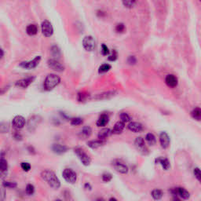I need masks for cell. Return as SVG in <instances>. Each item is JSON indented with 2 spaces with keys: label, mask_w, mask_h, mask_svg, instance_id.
<instances>
[{
  "label": "cell",
  "mask_w": 201,
  "mask_h": 201,
  "mask_svg": "<svg viewBox=\"0 0 201 201\" xmlns=\"http://www.w3.org/2000/svg\"><path fill=\"white\" fill-rule=\"evenodd\" d=\"M128 63H130L131 65L132 64H135L136 63V58L134 56H130L129 58H128Z\"/></svg>",
  "instance_id": "47"
},
{
  "label": "cell",
  "mask_w": 201,
  "mask_h": 201,
  "mask_svg": "<svg viewBox=\"0 0 201 201\" xmlns=\"http://www.w3.org/2000/svg\"><path fill=\"white\" fill-rule=\"evenodd\" d=\"M0 52H1V58H2V57H3V55H4L3 50H2V49H1V50H0Z\"/></svg>",
  "instance_id": "51"
},
{
  "label": "cell",
  "mask_w": 201,
  "mask_h": 201,
  "mask_svg": "<svg viewBox=\"0 0 201 201\" xmlns=\"http://www.w3.org/2000/svg\"><path fill=\"white\" fill-rule=\"evenodd\" d=\"M134 145L137 147V149L140 151V152H142L144 154L146 151H148L146 145H145V140L142 138H141V137H138V138H136L135 141H134Z\"/></svg>",
  "instance_id": "15"
},
{
  "label": "cell",
  "mask_w": 201,
  "mask_h": 201,
  "mask_svg": "<svg viewBox=\"0 0 201 201\" xmlns=\"http://www.w3.org/2000/svg\"><path fill=\"white\" fill-rule=\"evenodd\" d=\"M54 201H62L61 200H59V199H57V200H55Z\"/></svg>",
  "instance_id": "53"
},
{
  "label": "cell",
  "mask_w": 201,
  "mask_h": 201,
  "mask_svg": "<svg viewBox=\"0 0 201 201\" xmlns=\"http://www.w3.org/2000/svg\"><path fill=\"white\" fill-rule=\"evenodd\" d=\"M87 96V95L84 94V93H79L78 95H77V99H78L79 101H83V100L86 99Z\"/></svg>",
  "instance_id": "44"
},
{
  "label": "cell",
  "mask_w": 201,
  "mask_h": 201,
  "mask_svg": "<svg viewBox=\"0 0 201 201\" xmlns=\"http://www.w3.org/2000/svg\"><path fill=\"white\" fill-rule=\"evenodd\" d=\"M127 128L131 131H132V132H134V133H139L143 130L142 124H141L140 123L138 122L130 123L128 126H127Z\"/></svg>",
  "instance_id": "16"
},
{
  "label": "cell",
  "mask_w": 201,
  "mask_h": 201,
  "mask_svg": "<svg viewBox=\"0 0 201 201\" xmlns=\"http://www.w3.org/2000/svg\"><path fill=\"white\" fill-rule=\"evenodd\" d=\"M51 53L54 56H59L60 54V50L58 49L57 46H54L51 49Z\"/></svg>",
  "instance_id": "42"
},
{
  "label": "cell",
  "mask_w": 201,
  "mask_h": 201,
  "mask_svg": "<svg viewBox=\"0 0 201 201\" xmlns=\"http://www.w3.org/2000/svg\"><path fill=\"white\" fill-rule=\"evenodd\" d=\"M156 164H160L162 166V167L165 170V171H167L170 167H171V164H170V162L169 160L167 159V158H158L156 160Z\"/></svg>",
  "instance_id": "23"
},
{
  "label": "cell",
  "mask_w": 201,
  "mask_h": 201,
  "mask_svg": "<svg viewBox=\"0 0 201 201\" xmlns=\"http://www.w3.org/2000/svg\"><path fill=\"white\" fill-rule=\"evenodd\" d=\"M52 150L54 151V153H57V154H63L68 151V148L63 145L54 144L52 146Z\"/></svg>",
  "instance_id": "20"
},
{
  "label": "cell",
  "mask_w": 201,
  "mask_h": 201,
  "mask_svg": "<svg viewBox=\"0 0 201 201\" xmlns=\"http://www.w3.org/2000/svg\"><path fill=\"white\" fill-rule=\"evenodd\" d=\"M83 120L79 117H76V118H72L70 121V123L72 126H79V125L83 124Z\"/></svg>",
  "instance_id": "34"
},
{
  "label": "cell",
  "mask_w": 201,
  "mask_h": 201,
  "mask_svg": "<svg viewBox=\"0 0 201 201\" xmlns=\"http://www.w3.org/2000/svg\"><path fill=\"white\" fill-rule=\"evenodd\" d=\"M191 116L196 120H201V109L196 108L191 112Z\"/></svg>",
  "instance_id": "28"
},
{
  "label": "cell",
  "mask_w": 201,
  "mask_h": 201,
  "mask_svg": "<svg viewBox=\"0 0 201 201\" xmlns=\"http://www.w3.org/2000/svg\"><path fill=\"white\" fill-rule=\"evenodd\" d=\"M163 195H164L163 191L161 189H155L151 192V196L155 200H160L163 197Z\"/></svg>",
  "instance_id": "27"
},
{
  "label": "cell",
  "mask_w": 201,
  "mask_h": 201,
  "mask_svg": "<svg viewBox=\"0 0 201 201\" xmlns=\"http://www.w3.org/2000/svg\"><path fill=\"white\" fill-rule=\"evenodd\" d=\"M104 144H105L104 140H100V139H98V140H92L87 142L88 146L93 149H98L100 146H102Z\"/></svg>",
  "instance_id": "22"
},
{
  "label": "cell",
  "mask_w": 201,
  "mask_h": 201,
  "mask_svg": "<svg viewBox=\"0 0 201 201\" xmlns=\"http://www.w3.org/2000/svg\"><path fill=\"white\" fill-rule=\"evenodd\" d=\"M2 186L7 189H15L18 186V184L15 181H2Z\"/></svg>",
  "instance_id": "31"
},
{
  "label": "cell",
  "mask_w": 201,
  "mask_h": 201,
  "mask_svg": "<svg viewBox=\"0 0 201 201\" xmlns=\"http://www.w3.org/2000/svg\"><path fill=\"white\" fill-rule=\"evenodd\" d=\"M111 134H112L111 130L109 129V128H103L102 130H100L99 131L98 134V138L100 140H105V138H107Z\"/></svg>",
  "instance_id": "24"
},
{
  "label": "cell",
  "mask_w": 201,
  "mask_h": 201,
  "mask_svg": "<svg viewBox=\"0 0 201 201\" xmlns=\"http://www.w3.org/2000/svg\"><path fill=\"white\" fill-rule=\"evenodd\" d=\"M74 152L81 161V163L84 166H89L90 165V163H91V158L90 157V156H88L87 153H86L83 149L77 147V148L74 149Z\"/></svg>",
  "instance_id": "3"
},
{
  "label": "cell",
  "mask_w": 201,
  "mask_h": 201,
  "mask_svg": "<svg viewBox=\"0 0 201 201\" xmlns=\"http://www.w3.org/2000/svg\"><path fill=\"white\" fill-rule=\"evenodd\" d=\"M171 192L174 197H179L181 200H189L190 197V193L186 190L185 188L178 187L171 189Z\"/></svg>",
  "instance_id": "5"
},
{
  "label": "cell",
  "mask_w": 201,
  "mask_h": 201,
  "mask_svg": "<svg viewBox=\"0 0 201 201\" xmlns=\"http://www.w3.org/2000/svg\"><path fill=\"white\" fill-rule=\"evenodd\" d=\"M100 52H101V54L104 55V56H106V55L109 54V49L108 47L105 44H102L101 45V50H100Z\"/></svg>",
  "instance_id": "37"
},
{
  "label": "cell",
  "mask_w": 201,
  "mask_h": 201,
  "mask_svg": "<svg viewBox=\"0 0 201 201\" xmlns=\"http://www.w3.org/2000/svg\"><path fill=\"white\" fill-rule=\"evenodd\" d=\"M62 176L64 179L68 183L74 184L77 181V174L72 169L65 168L62 172Z\"/></svg>",
  "instance_id": "4"
},
{
  "label": "cell",
  "mask_w": 201,
  "mask_h": 201,
  "mask_svg": "<svg viewBox=\"0 0 201 201\" xmlns=\"http://www.w3.org/2000/svg\"><path fill=\"white\" fill-rule=\"evenodd\" d=\"M145 141L149 143L150 145H154L156 143V138L155 135L153 133L147 134L145 136Z\"/></svg>",
  "instance_id": "29"
},
{
  "label": "cell",
  "mask_w": 201,
  "mask_h": 201,
  "mask_svg": "<svg viewBox=\"0 0 201 201\" xmlns=\"http://www.w3.org/2000/svg\"><path fill=\"white\" fill-rule=\"evenodd\" d=\"M125 29L124 24H122V23H120L116 26V31L117 32H123Z\"/></svg>",
  "instance_id": "43"
},
{
  "label": "cell",
  "mask_w": 201,
  "mask_h": 201,
  "mask_svg": "<svg viewBox=\"0 0 201 201\" xmlns=\"http://www.w3.org/2000/svg\"><path fill=\"white\" fill-rule=\"evenodd\" d=\"M35 79V77H29V78H25V79H22L21 80H18L16 82L15 85L17 87L21 88H27L30 85L31 83H32L33 80Z\"/></svg>",
  "instance_id": "14"
},
{
  "label": "cell",
  "mask_w": 201,
  "mask_h": 201,
  "mask_svg": "<svg viewBox=\"0 0 201 201\" xmlns=\"http://www.w3.org/2000/svg\"><path fill=\"white\" fill-rule=\"evenodd\" d=\"M166 83L167 85L170 87H175L178 85V79L177 77L174 75H167L166 77Z\"/></svg>",
  "instance_id": "18"
},
{
  "label": "cell",
  "mask_w": 201,
  "mask_h": 201,
  "mask_svg": "<svg viewBox=\"0 0 201 201\" xmlns=\"http://www.w3.org/2000/svg\"><path fill=\"white\" fill-rule=\"evenodd\" d=\"M102 181L104 182H109L112 179V175L109 173H105V174H103L102 175Z\"/></svg>",
  "instance_id": "36"
},
{
  "label": "cell",
  "mask_w": 201,
  "mask_h": 201,
  "mask_svg": "<svg viewBox=\"0 0 201 201\" xmlns=\"http://www.w3.org/2000/svg\"><path fill=\"white\" fill-rule=\"evenodd\" d=\"M26 32L29 35H35L38 32V26L35 24H29L26 28Z\"/></svg>",
  "instance_id": "26"
},
{
  "label": "cell",
  "mask_w": 201,
  "mask_h": 201,
  "mask_svg": "<svg viewBox=\"0 0 201 201\" xmlns=\"http://www.w3.org/2000/svg\"><path fill=\"white\" fill-rule=\"evenodd\" d=\"M92 134V129L90 127H83V129L81 130L80 133H79V136L83 138H89Z\"/></svg>",
  "instance_id": "25"
},
{
  "label": "cell",
  "mask_w": 201,
  "mask_h": 201,
  "mask_svg": "<svg viewBox=\"0 0 201 201\" xmlns=\"http://www.w3.org/2000/svg\"><path fill=\"white\" fill-rule=\"evenodd\" d=\"M41 178L54 189H58L61 187V181L59 178L51 170H44L42 171Z\"/></svg>",
  "instance_id": "1"
},
{
  "label": "cell",
  "mask_w": 201,
  "mask_h": 201,
  "mask_svg": "<svg viewBox=\"0 0 201 201\" xmlns=\"http://www.w3.org/2000/svg\"><path fill=\"white\" fill-rule=\"evenodd\" d=\"M61 82V78L55 74H49L44 80L43 87L46 90H53Z\"/></svg>",
  "instance_id": "2"
},
{
  "label": "cell",
  "mask_w": 201,
  "mask_h": 201,
  "mask_svg": "<svg viewBox=\"0 0 201 201\" xmlns=\"http://www.w3.org/2000/svg\"><path fill=\"white\" fill-rule=\"evenodd\" d=\"M40 60H41V57L40 56H36L32 61L21 62L20 64V66L21 68H25V69H32V68H35L39 65Z\"/></svg>",
  "instance_id": "9"
},
{
  "label": "cell",
  "mask_w": 201,
  "mask_h": 201,
  "mask_svg": "<svg viewBox=\"0 0 201 201\" xmlns=\"http://www.w3.org/2000/svg\"><path fill=\"white\" fill-rule=\"evenodd\" d=\"M84 189H87V190H91V189H92V186H90V183H88V182H87V183L84 184Z\"/></svg>",
  "instance_id": "48"
},
{
  "label": "cell",
  "mask_w": 201,
  "mask_h": 201,
  "mask_svg": "<svg viewBox=\"0 0 201 201\" xmlns=\"http://www.w3.org/2000/svg\"><path fill=\"white\" fill-rule=\"evenodd\" d=\"M172 201H182V200H181V199L179 197H177V196H176V197H173Z\"/></svg>",
  "instance_id": "49"
},
{
  "label": "cell",
  "mask_w": 201,
  "mask_h": 201,
  "mask_svg": "<svg viewBox=\"0 0 201 201\" xmlns=\"http://www.w3.org/2000/svg\"><path fill=\"white\" fill-rule=\"evenodd\" d=\"M135 1H123V4L126 7H128V8H131V7H134V5L135 4Z\"/></svg>",
  "instance_id": "41"
},
{
  "label": "cell",
  "mask_w": 201,
  "mask_h": 201,
  "mask_svg": "<svg viewBox=\"0 0 201 201\" xmlns=\"http://www.w3.org/2000/svg\"><path fill=\"white\" fill-rule=\"evenodd\" d=\"M41 122V117L39 116H32L28 121V124H27V127L30 132H33L36 129V127H38V125L40 124V123Z\"/></svg>",
  "instance_id": "8"
},
{
  "label": "cell",
  "mask_w": 201,
  "mask_h": 201,
  "mask_svg": "<svg viewBox=\"0 0 201 201\" xmlns=\"http://www.w3.org/2000/svg\"><path fill=\"white\" fill-rule=\"evenodd\" d=\"M120 117L121 121L124 123H125L130 122V121L131 120V117L129 116V114L126 113V112H122V113L120 114Z\"/></svg>",
  "instance_id": "35"
},
{
  "label": "cell",
  "mask_w": 201,
  "mask_h": 201,
  "mask_svg": "<svg viewBox=\"0 0 201 201\" xmlns=\"http://www.w3.org/2000/svg\"><path fill=\"white\" fill-rule=\"evenodd\" d=\"M7 169H8V163H7V160H5L3 157H1V160H0V170H1V174L7 172Z\"/></svg>",
  "instance_id": "30"
},
{
  "label": "cell",
  "mask_w": 201,
  "mask_h": 201,
  "mask_svg": "<svg viewBox=\"0 0 201 201\" xmlns=\"http://www.w3.org/2000/svg\"><path fill=\"white\" fill-rule=\"evenodd\" d=\"M5 187L2 186V189H1V200L4 201L5 197H6V192H5Z\"/></svg>",
  "instance_id": "46"
},
{
  "label": "cell",
  "mask_w": 201,
  "mask_h": 201,
  "mask_svg": "<svg viewBox=\"0 0 201 201\" xmlns=\"http://www.w3.org/2000/svg\"><path fill=\"white\" fill-rule=\"evenodd\" d=\"M25 123H26V120H25L24 117H23L22 116H15L13 118V122H12L13 127L17 130L22 129L25 126Z\"/></svg>",
  "instance_id": "12"
},
{
  "label": "cell",
  "mask_w": 201,
  "mask_h": 201,
  "mask_svg": "<svg viewBox=\"0 0 201 201\" xmlns=\"http://www.w3.org/2000/svg\"><path fill=\"white\" fill-rule=\"evenodd\" d=\"M21 167L22 170L24 171H26V172H28V171H29L31 170L30 164L27 163V162H23V163H21Z\"/></svg>",
  "instance_id": "38"
},
{
  "label": "cell",
  "mask_w": 201,
  "mask_h": 201,
  "mask_svg": "<svg viewBox=\"0 0 201 201\" xmlns=\"http://www.w3.org/2000/svg\"><path fill=\"white\" fill-rule=\"evenodd\" d=\"M112 66L109 64H103L99 67L98 72L99 73H104V72H107L111 69Z\"/></svg>",
  "instance_id": "32"
},
{
  "label": "cell",
  "mask_w": 201,
  "mask_h": 201,
  "mask_svg": "<svg viewBox=\"0 0 201 201\" xmlns=\"http://www.w3.org/2000/svg\"><path fill=\"white\" fill-rule=\"evenodd\" d=\"M41 29L43 35L46 37H50L54 33V29H53L52 24L47 20H45L42 22Z\"/></svg>",
  "instance_id": "7"
},
{
  "label": "cell",
  "mask_w": 201,
  "mask_h": 201,
  "mask_svg": "<svg viewBox=\"0 0 201 201\" xmlns=\"http://www.w3.org/2000/svg\"><path fill=\"white\" fill-rule=\"evenodd\" d=\"M193 174H194L196 178H197V179L201 183V171L200 170L199 168H197H197H195L194 170H193Z\"/></svg>",
  "instance_id": "39"
},
{
  "label": "cell",
  "mask_w": 201,
  "mask_h": 201,
  "mask_svg": "<svg viewBox=\"0 0 201 201\" xmlns=\"http://www.w3.org/2000/svg\"><path fill=\"white\" fill-rule=\"evenodd\" d=\"M83 46L86 50L87 51H93L95 49L96 43L94 37L91 35H87L83 40Z\"/></svg>",
  "instance_id": "6"
},
{
  "label": "cell",
  "mask_w": 201,
  "mask_h": 201,
  "mask_svg": "<svg viewBox=\"0 0 201 201\" xmlns=\"http://www.w3.org/2000/svg\"><path fill=\"white\" fill-rule=\"evenodd\" d=\"M13 138L15 140L18 141H21L22 140V136L20 133H18V132H15V133L13 134Z\"/></svg>",
  "instance_id": "45"
},
{
  "label": "cell",
  "mask_w": 201,
  "mask_h": 201,
  "mask_svg": "<svg viewBox=\"0 0 201 201\" xmlns=\"http://www.w3.org/2000/svg\"><path fill=\"white\" fill-rule=\"evenodd\" d=\"M109 201H118V200H117V199H116V198H114V197H111V198L109 200Z\"/></svg>",
  "instance_id": "50"
},
{
  "label": "cell",
  "mask_w": 201,
  "mask_h": 201,
  "mask_svg": "<svg viewBox=\"0 0 201 201\" xmlns=\"http://www.w3.org/2000/svg\"><path fill=\"white\" fill-rule=\"evenodd\" d=\"M25 192L29 196H32V195L34 194V192H35V187H34L32 184H28L27 185L26 188H25Z\"/></svg>",
  "instance_id": "33"
},
{
  "label": "cell",
  "mask_w": 201,
  "mask_h": 201,
  "mask_svg": "<svg viewBox=\"0 0 201 201\" xmlns=\"http://www.w3.org/2000/svg\"><path fill=\"white\" fill-rule=\"evenodd\" d=\"M97 201H105L104 199H101V198H99V199L97 200Z\"/></svg>",
  "instance_id": "52"
},
{
  "label": "cell",
  "mask_w": 201,
  "mask_h": 201,
  "mask_svg": "<svg viewBox=\"0 0 201 201\" xmlns=\"http://www.w3.org/2000/svg\"><path fill=\"white\" fill-rule=\"evenodd\" d=\"M109 121V117L108 116L107 114H101L100 116H99L98 120H97L96 125L99 127H103L107 125V123Z\"/></svg>",
  "instance_id": "17"
},
{
  "label": "cell",
  "mask_w": 201,
  "mask_h": 201,
  "mask_svg": "<svg viewBox=\"0 0 201 201\" xmlns=\"http://www.w3.org/2000/svg\"><path fill=\"white\" fill-rule=\"evenodd\" d=\"M160 145L163 149H167L170 145V143H171V139H170V137L167 134V132L164 131V132H161L160 134Z\"/></svg>",
  "instance_id": "13"
},
{
  "label": "cell",
  "mask_w": 201,
  "mask_h": 201,
  "mask_svg": "<svg viewBox=\"0 0 201 201\" xmlns=\"http://www.w3.org/2000/svg\"><path fill=\"white\" fill-rule=\"evenodd\" d=\"M116 94V91H108L105 92V93H102V94H98L97 96H95L94 98V99L96 100H105V99H109L112 98L113 96H115Z\"/></svg>",
  "instance_id": "19"
},
{
  "label": "cell",
  "mask_w": 201,
  "mask_h": 201,
  "mask_svg": "<svg viewBox=\"0 0 201 201\" xmlns=\"http://www.w3.org/2000/svg\"><path fill=\"white\" fill-rule=\"evenodd\" d=\"M112 165H113L114 168L116 170L117 172L120 173V174H127L128 173V171H129V169H128V167L124 164L122 162L119 161V160H114L112 162Z\"/></svg>",
  "instance_id": "11"
},
{
  "label": "cell",
  "mask_w": 201,
  "mask_h": 201,
  "mask_svg": "<svg viewBox=\"0 0 201 201\" xmlns=\"http://www.w3.org/2000/svg\"><path fill=\"white\" fill-rule=\"evenodd\" d=\"M125 127V123L122 121H119L114 125L113 129L112 131V133L115 134H120L123 132V129Z\"/></svg>",
  "instance_id": "21"
},
{
  "label": "cell",
  "mask_w": 201,
  "mask_h": 201,
  "mask_svg": "<svg viewBox=\"0 0 201 201\" xmlns=\"http://www.w3.org/2000/svg\"><path fill=\"white\" fill-rule=\"evenodd\" d=\"M47 65L50 69H52L56 72H61L65 70V66L61 63H60L59 61H57L55 59H50L47 61Z\"/></svg>",
  "instance_id": "10"
},
{
  "label": "cell",
  "mask_w": 201,
  "mask_h": 201,
  "mask_svg": "<svg viewBox=\"0 0 201 201\" xmlns=\"http://www.w3.org/2000/svg\"><path fill=\"white\" fill-rule=\"evenodd\" d=\"M117 52H116V50H112V51L111 54L109 56V57H108V59H109V61H115L116 59H117Z\"/></svg>",
  "instance_id": "40"
}]
</instances>
